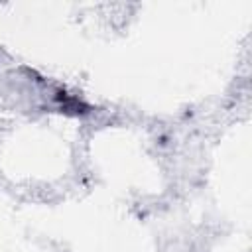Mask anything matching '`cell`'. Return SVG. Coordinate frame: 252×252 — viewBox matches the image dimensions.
<instances>
[{
  "label": "cell",
  "mask_w": 252,
  "mask_h": 252,
  "mask_svg": "<svg viewBox=\"0 0 252 252\" xmlns=\"http://www.w3.org/2000/svg\"><path fill=\"white\" fill-rule=\"evenodd\" d=\"M57 100L61 102V108H63V110H73L75 114L87 112V106H85L79 98H75V96H69V94H65V93H57Z\"/></svg>",
  "instance_id": "cell-1"
}]
</instances>
